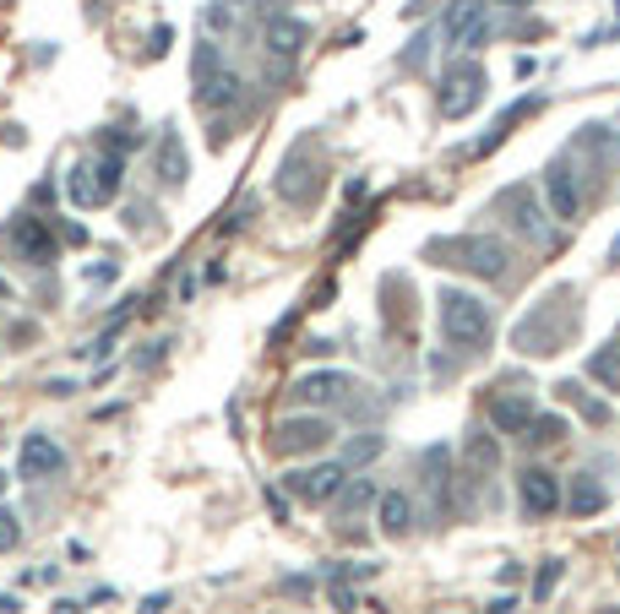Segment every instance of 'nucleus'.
<instances>
[{"label": "nucleus", "mask_w": 620, "mask_h": 614, "mask_svg": "<svg viewBox=\"0 0 620 614\" xmlns=\"http://www.w3.org/2000/svg\"><path fill=\"white\" fill-rule=\"evenodd\" d=\"M306 39H310V28L300 17H272V22H267V50H272V55H300Z\"/></svg>", "instance_id": "6ab92c4d"}, {"label": "nucleus", "mask_w": 620, "mask_h": 614, "mask_svg": "<svg viewBox=\"0 0 620 614\" xmlns=\"http://www.w3.org/2000/svg\"><path fill=\"white\" fill-rule=\"evenodd\" d=\"M316 190H321V169L310 164L306 153H289V164H283V175H278V196L294 201V207H310Z\"/></svg>", "instance_id": "f8f14e48"}, {"label": "nucleus", "mask_w": 620, "mask_h": 614, "mask_svg": "<svg viewBox=\"0 0 620 614\" xmlns=\"http://www.w3.org/2000/svg\"><path fill=\"white\" fill-rule=\"evenodd\" d=\"M17 544H22V522H17V517L0 506V554H11Z\"/></svg>", "instance_id": "c85d7f7f"}, {"label": "nucleus", "mask_w": 620, "mask_h": 614, "mask_svg": "<svg viewBox=\"0 0 620 614\" xmlns=\"http://www.w3.org/2000/svg\"><path fill=\"white\" fill-rule=\"evenodd\" d=\"M55 614H76V604H55Z\"/></svg>", "instance_id": "473e14b6"}, {"label": "nucleus", "mask_w": 620, "mask_h": 614, "mask_svg": "<svg viewBox=\"0 0 620 614\" xmlns=\"http://www.w3.org/2000/svg\"><path fill=\"white\" fill-rule=\"evenodd\" d=\"M65 190H71V201H76V207H104L99 180H93V164H76V169H71V180H65Z\"/></svg>", "instance_id": "393cba45"}, {"label": "nucleus", "mask_w": 620, "mask_h": 614, "mask_svg": "<svg viewBox=\"0 0 620 614\" xmlns=\"http://www.w3.org/2000/svg\"><path fill=\"white\" fill-rule=\"evenodd\" d=\"M381 446H386L381 435H354V440L343 446V457H338V462H343V468H360V462H371V457H381Z\"/></svg>", "instance_id": "cd10ccee"}, {"label": "nucleus", "mask_w": 620, "mask_h": 614, "mask_svg": "<svg viewBox=\"0 0 620 614\" xmlns=\"http://www.w3.org/2000/svg\"><path fill=\"white\" fill-rule=\"evenodd\" d=\"M577 326H582L577 294H571V289H556V294H545L539 305L512 326V348L528 354V360H545V354H560V348L577 337Z\"/></svg>", "instance_id": "f257e3e1"}, {"label": "nucleus", "mask_w": 620, "mask_h": 614, "mask_svg": "<svg viewBox=\"0 0 620 614\" xmlns=\"http://www.w3.org/2000/svg\"><path fill=\"white\" fill-rule=\"evenodd\" d=\"M517 500H523V517H556L566 506V490L550 468H523L517 473Z\"/></svg>", "instance_id": "423d86ee"}, {"label": "nucleus", "mask_w": 620, "mask_h": 614, "mask_svg": "<svg viewBox=\"0 0 620 614\" xmlns=\"http://www.w3.org/2000/svg\"><path fill=\"white\" fill-rule=\"evenodd\" d=\"M588 375L604 386V392H620V343H604L588 354Z\"/></svg>", "instance_id": "4be33fe9"}, {"label": "nucleus", "mask_w": 620, "mask_h": 614, "mask_svg": "<svg viewBox=\"0 0 620 614\" xmlns=\"http://www.w3.org/2000/svg\"><path fill=\"white\" fill-rule=\"evenodd\" d=\"M354 392V381L343 375V370H316L306 381H294V403H310V408H321V403H343Z\"/></svg>", "instance_id": "ddd939ff"}, {"label": "nucleus", "mask_w": 620, "mask_h": 614, "mask_svg": "<svg viewBox=\"0 0 620 614\" xmlns=\"http://www.w3.org/2000/svg\"><path fill=\"white\" fill-rule=\"evenodd\" d=\"M545 201H550V212H556L560 223H577V212H582V190H577L571 164H550V169H545Z\"/></svg>", "instance_id": "9b49d317"}, {"label": "nucleus", "mask_w": 620, "mask_h": 614, "mask_svg": "<svg viewBox=\"0 0 620 614\" xmlns=\"http://www.w3.org/2000/svg\"><path fill=\"white\" fill-rule=\"evenodd\" d=\"M224 71V55H218V44H196V55H190V82L202 87V82H213Z\"/></svg>", "instance_id": "bb28decb"}, {"label": "nucleus", "mask_w": 620, "mask_h": 614, "mask_svg": "<svg viewBox=\"0 0 620 614\" xmlns=\"http://www.w3.org/2000/svg\"><path fill=\"white\" fill-rule=\"evenodd\" d=\"M556 392H560V403H571V408H582V419H588V425H610V408H604L599 397H588V392H582L577 381H560Z\"/></svg>", "instance_id": "b1692460"}, {"label": "nucleus", "mask_w": 620, "mask_h": 614, "mask_svg": "<svg viewBox=\"0 0 620 614\" xmlns=\"http://www.w3.org/2000/svg\"><path fill=\"white\" fill-rule=\"evenodd\" d=\"M506 6H534V0H506Z\"/></svg>", "instance_id": "72a5a7b5"}, {"label": "nucleus", "mask_w": 620, "mask_h": 614, "mask_svg": "<svg viewBox=\"0 0 620 614\" xmlns=\"http://www.w3.org/2000/svg\"><path fill=\"white\" fill-rule=\"evenodd\" d=\"M0 495H6V473H0Z\"/></svg>", "instance_id": "c9c22d12"}, {"label": "nucleus", "mask_w": 620, "mask_h": 614, "mask_svg": "<svg viewBox=\"0 0 620 614\" xmlns=\"http://www.w3.org/2000/svg\"><path fill=\"white\" fill-rule=\"evenodd\" d=\"M61 468H65V451L50 435H22V446H17V479L39 485V479H55Z\"/></svg>", "instance_id": "0eeeda50"}, {"label": "nucleus", "mask_w": 620, "mask_h": 614, "mask_svg": "<svg viewBox=\"0 0 620 614\" xmlns=\"http://www.w3.org/2000/svg\"><path fill=\"white\" fill-rule=\"evenodd\" d=\"M566 435H571V425H566L560 414H534V419H528V430H523V440H528L534 451H545V446H560Z\"/></svg>", "instance_id": "412c9836"}, {"label": "nucleus", "mask_w": 620, "mask_h": 614, "mask_svg": "<svg viewBox=\"0 0 620 614\" xmlns=\"http://www.w3.org/2000/svg\"><path fill=\"white\" fill-rule=\"evenodd\" d=\"M196 98H202L207 110H224V104H235V98H240V76H235V71H218L213 82H202V87H196Z\"/></svg>", "instance_id": "5701e85b"}, {"label": "nucleus", "mask_w": 620, "mask_h": 614, "mask_svg": "<svg viewBox=\"0 0 620 614\" xmlns=\"http://www.w3.org/2000/svg\"><path fill=\"white\" fill-rule=\"evenodd\" d=\"M435 305H441V332H446L452 348H463V354H485V348H490L496 315H490V305H485L479 294H468V289H441Z\"/></svg>", "instance_id": "f03ea898"}, {"label": "nucleus", "mask_w": 620, "mask_h": 614, "mask_svg": "<svg viewBox=\"0 0 620 614\" xmlns=\"http://www.w3.org/2000/svg\"><path fill=\"white\" fill-rule=\"evenodd\" d=\"M560 582V560H545V571H539V582H534V599H550Z\"/></svg>", "instance_id": "c756f323"}, {"label": "nucleus", "mask_w": 620, "mask_h": 614, "mask_svg": "<svg viewBox=\"0 0 620 614\" xmlns=\"http://www.w3.org/2000/svg\"><path fill=\"white\" fill-rule=\"evenodd\" d=\"M375 522H381L386 539H409V533H414V500L403 490L375 495Z\"/></svg>", "instance_id": "4468645a"}, {"label": "nucleus", "mask_w": 620, "mask_h": 614, "mask_svg": "<svg viewBox=\"0 0 620 614\" xmlns=\"http://www.w3.org/2000/svg\"><path fill=\"white\" fill-rule=\"evenodd\" d=\"M0 300H6V278H0Z\"/></svg>", "instance_id": "f704fd0d"}, {"label": "nucleus", "mask_w": 620, "mask_h": 614, "mask_svg": "<svg viewBox=\"0 0 620 614\" xmlns=\"http://www.w3.org/2000/svg\"><path fill=\"white\" fill-rule=\"evenodd\" d=\"M332 604H338V610L349 614V610H354V604H360V599H354V587H343V582H332Z\"/></svg>", "instance_id": "7c9ffc66"}, {"label": "nucleus", "mask_w": 620, "mask_h": 614, "mask_svg": "<svg viewBox=\"0 0 620 614\" xmlns=\"http://www.w3.org/2000/svg\"><path fill=\"white\" fill-rule=\"evenodd\" d=\"M93 180H99V196H104V201H115V196H121V180H125V158L121 153L99 158V164H93Z\"/></svg>", "instance_id": "a878e982"}, {"label": "nucleus", "mask_w": 620, "mask_h": 614, "mask_svg": "<svg viewBox=\"0 0 620 614\" xmlns=\"http://www.w3.org/2000/svg\"><path fill=\"white\" fill-rule=\"evenodd\" d=\"M153 169H158V180L169 185V190H180V185L190 180V158H186L180 131H164V136H158V158H153Z\"/></svg>", "instance_id": "2eb2a0df"}, {"label": "nucleus", "mask_w": 620, "mask_h": 614, "mask_svg": "<svg viewBox=\"0 0 620 614\" xmlns=\"http://www.w3.org/2000/svg\"><path fill=\"white\" fill-rule=\"evenodd\" d=\"M490 419H496V430L523 435L528 430V419H534V397H528V392H506V386H500L496 397H490Z\"/></svg>", "instance_id": "dca6fc26"}, {"label": "nucleus", "mask_w": 620, "mask_h": 614, "mask_svg": "<svg viewBox=\"0 0 620 614\" xmlns=\"http://www.w3.org/2000/svg\"><path fill=\"white\" fill-rule=\"evenodd\" d=\"M11 250H17V261H28V267H50L55 261V235L39 223V218H17L11 223Z\"/></svg>", "instance_id": "6e6552de"}, {"label": "nucleus", "mask_w": 620, "mask_h": 614, "mask_svg": "<svg viewBox=\"0 0 620 614\" xmlns=\"http://www.w3.org/2000/svg\"><path fill=\"white\" fill-rule=\"evenodd\" d=\"M485 87H490L485 65L479 61H457L446 76H441V115H446V121H463V115L485 98Z\"/></svg>", "instance_id": "20e7f679"}, {"label": "nucleus", "mask_w": 620, "mask_h": 614, "mask_svg": "<svg viewBox=\"0 0 620 614\" xmlns=\"http://www.w3.org/2000/svg\"><path fill=\"white\" fill-rule=\"evenodd\" d=\"M463 462H468V479H490L500 468V440L490 430H468L463 440Z\"/></svg>", "instance_id": "f3484780"}, {"label": "nucleus", "mask_w": 620, "mask_h": 614, "mask_svg": "<svg viewBox=\"0 0 620 614\" xmlns=\"http://www.w3.org/2000/svg\"><path fill=\"white\" fill-rule=\"evenodd\" d=\"M343 479H349V468H343V462H321V468H300V473H289L283 485L300 495V500L321 506V500H332V495L343 490Z\"/></svg>", "instance_id": "1a4fd4ad"}, {"label": "nucleus", "mask_w": 620, "mask_h": 614, "mask_svg": "<svg viewBox=\"0 0 620 614\" xmlns=\"http://www.w3.org/2000/svg\"><path fill=\"white\" fill-rule=\"evenodd\" d=\"M332 435H338L332 419H321V414H294V419H278L272 451H278V457H306V451H321Z\"/></svg>", "instance_id": "39448f33"}, {"label": "nucleus", "mask_w": 620, "mask_h": 614, "mask_svg": "<svg viewBox=\"0 0 620 614\" xmlns=\"http://www.w3.org/2000/svg\"><path fill=\"white\" fill-rule=\"evenodd\" d=\"M506 212H512V229H517L528 246H550V223H545V212H539V201H534L528 185H517V190L506 196Z\"/></svg>", "instance_id": "9d476101"}, {"label": "nucleus", "mask_w": 620, "mask_h": 614, "mask_svg": "<svg viewBox=\"0 0 620 614\" xmlns=\"http://www.w3.org/2000/svg\"><path fill=\"white\" fill-rule=\"evenodd\" d=\"M610 506V490L593 479V473H571V495H566V511H577V517H593V511H604Z\"/></svg>", "instance_id": "aec40b11"}, {"label": "nucleus", "mask_w": 620, "mask_h": 614, "mask_svg": "<svg viewBox=\"0 0 620 614\" xmlns=\"http://www.w3.org/2000/svg\"><path fill=\"white\" fill-rule=\"evenodd\" d=\"M517 610V599H496V604H490V614H512Z\"/></svg>", "instance_id": "2f4dec72"}, {"label": "nucleus", "mask_w": 620, "mask_h": 614, "mask_svg": "<svg viewBox=\"0 0 620 614\" xmlns=\"http://www.w3.org/2000/svg\"><path fill=\"white\" fill-rule=\"evenodd\" d=\"M375 485L371 479H343V490L332 495V517H338V522H354V517H360V511H371L375 506Z\"/></svg>", "instance_id": "a211bd4d"}, {"label": "nucleus", "mask_w": 620, "mask_h": 614, "mask_svg": "<svg viewBox=\"0 0 620 614\" xmlns=\"http://www.w3.org/2000/svg\"><path fill=\"white\" fill-rule=\"evenodd\" d=\"M431 261L441 267H463V272H474V278H500L506 272V261H512V250L500 235H457V240H431L425 246Z\"/></svg>", "instance_id": "7ed1b4c3"}]
</instances>
